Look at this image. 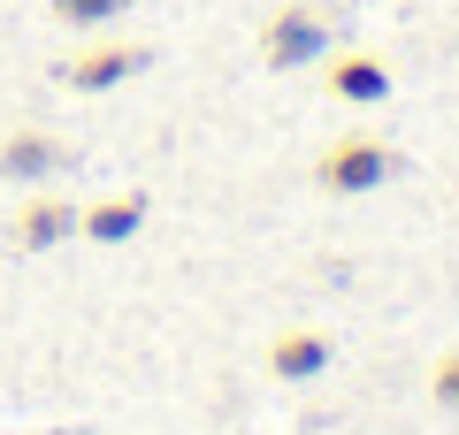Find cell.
Returning <instances> with one entry per match:
<instances>
[{"mask_svg": "<svg viewBox=\"0 0 459 435\" xmlns=\"http://www.w3.org/2000/svg\"><path fill=\"white\" fill-rule=\"evenodd\" d=\"M153 69V47H131V38H84L77 54L62 62V84L69 92H115Z\"/></svg>", "mask_w": 459, "mask_h": 435, "instance_id": "obj_3", "label": "cell"}, {"mask_svg": "<svg viewBox=\"0 0 459 435\" xmlns=\"http://www.w3.org/2000/svg\"><path fill=\"white\" fill-rule=\"evenodd\" d=\"M391 176H398V145L376 138V130H344V138L322 145V161H314V183L329 199H360V192H376Z\"/></svg>", "mask_w": 459, "mask_h": 435, "instance_id": "obj_1", "label": "cell"}, {"mask_svg": "<svg viewBox=\"0 0 459 435\" xmlns=\"http://www.w3.org/2000/svg\"><path fill=\"white\" fill-rule=\"evenodd\" d=\"M329 359H337L329 328H276V344H268V374L276 382H314V374H329Z\"/></svg>", "mask_w": 459, "mask_h": 435, "instance_id": "obj_6", "label": "cell"}, {"mask_svg": "<svg viewBox=\"0 0 459 435\" xmlns=\"http://www.w3.org/2000/svg\"><path fill=\"white\" fill-rule=\"evenodd\" d=\"M329 47H337V23L314 0H283V8L261 16V62L268 69H314Z\"/></svg>", "mask_w": 459, "mask_h": 435, "instance_id": "obj_2", "label": "cell"}, {"mask_svg": "<svg viewBox=\"0 0 459 435\" xmlns=\"http://www.w3.org/2000/svg\"><path fill=\"white\" fill-rule=\"evenodd\" d=\"M146 207H153L146 192H108V199H92V207H77V237H92V244H131L138 229H146Z\"/></svg>", "mask_w": 459, "mask_h": 435, "instance_id": "obj_8", "label": "cell"}, {"mask_svg": "<svg viewBox=\"0 0 459 435\" xmlns=\"http://www.w3.org/2000/svg\"><path fill=\"white\" fill-rule=\"evenodd\" d=\"M47 16L62 31H108L115 16H131V0H47Z\"/></svg>", "mask_w": 459, "mask_h": 435, "instance_id": "obj_9", "label": "cell"}, {"mask_svg": "<svg viewBox=\"0 0 459 435\" xmlns=\"http://www.w3.org/2000/svg\"><path fill=\"white\" fill-rule=\"evenodd\" d=\"M429 405H444V413H459V344L429 367Z\"/></svg>", "mask_w": 459, "mask_h": 435, "instance_id": "obj_10", "label": "cell"}, {"mask_svg": "<svg viewBox=\"0 0 459 435\" xmlns=\"http://www.w3.org/2000/svg\"><path fill=\"white\" fill-rule=\"evenodd\" d=\"M62 168H77V153H69V138H54V130L16 123L8 138H0V176H8V183H23V192L54 183Z\"/></svg>", "mask_w": 459, "mask_h": 435, "instance_id": "obj_4", "label": "cell"}, {"mask_svg": "<svg viewBox=\"0 0 459 435\" xmlns=\"http://www.w3.org/2000/svg\"><path fill=\"white\" fill-rule=\"evenodd\" d=\"M8 237H16L23 252H54L62 237H77V207L54 199V192H31V199L16 207V222H8Z\"/></svg>", "mask_w": 459, "mask_h": 435, "instance_id": "obj_7", "label": "cell"}, {"mask_svg": "<svg viewBox=\"0 0 459 435\" xmlns=\"http://www.w3.org/2000/svg\"><path fill=\"white\" fill-rule=\"evenodd\" d=\"M322 92L344 99V107H383L391 99V62L360 47H329L322 54Z\"/></svg>", "mask_w": 459, "mask_h": 435, "instance_id": "obj_5", "label": "cell"}]
</instances>
